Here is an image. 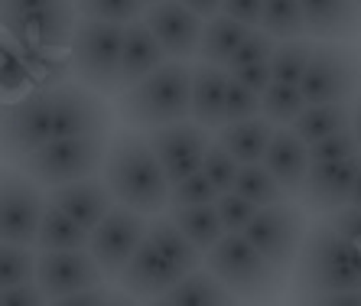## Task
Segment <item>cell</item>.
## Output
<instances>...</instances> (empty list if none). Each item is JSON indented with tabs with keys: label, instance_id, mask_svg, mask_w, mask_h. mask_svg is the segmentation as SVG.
I'll use <instances>...</instances> for the list:
<instances>
[{
	"label": "cell",
	"instance_id": "obj_1",
	"mask_svg": "<svg viewBox=\"0 0 361 306\" xmlns=\"http://www.w3.org/2000/svg\"><path fill=\"white\" fill-rule=\"evenodd\" d=\"M98 173L118 205H127L147 219L157 212H166L169 183L153 157L150 144H147V134L134 128L111 134Z\"/></svg>",
	"mask_w": 361,
	"mask_h": 306
},
{
	"label": "cell",
	"instance_id": "obj_2",
	"mask_svg": "<svg viewBox=\"0 0 361 306\" xmlns=\"http://www.w3.org/2000/svg\"><path fill=\"white\" fill-rule=\"evenodd\" d=\"M352 287H361V245L338 235L326 219L310 225L293 257V293L319 300Z\"/></svg>",
	"mask_w": 361,
	"mask_h": 306
},
{
	"label": "cell",
	"instance_id": "obj_3",
	"mask_svg": "<svg viewBox=\"0 0 361 306\" xmlns=\"http://www.w3.org/2000/svg\"><path fill=\"white\" fill-rule=\"evenodd\" d=\"M114 114L134 130H150L189 118V62L166 59L140 82L121 88Z\"/></svg>",
	"mask_w": 361,
	"mask_h": 306
},
{
	"label": "cell",
	"instance_id": "obj_4",
	"mask_svg": "<svg viewBox=\"0 0 361 306\" xmlns=\"http://www.w3.org/2000/svg\"><path fill=\"white\" fill-rule=\"evenodd\" d=\"M202 267L231 293L244 300L277 297L286 277L244 238L241 231H221V238L202 251Z\"/></svg>",
	"mask_w": 361,
	"mask_h": 306
},
{
	"label": "cell",
	"instance_id": "obj_5",
	"mask_svg": "<svg viewBox=\"0 0 361 306\" xmlns=\"http://www.w3.org/2000/svg\"><path fill=\"white\" fill-rule=\"evenodd\" d=\"M121 33H124V26L118 23L75 17L72 36H68V72L75 75V82L101 94L121 92Z\"/></svg>",
	"mask_w": 361,
	"mask_h": 306
},
{
	"label": "cell",
	"instance_id": "obj_6",
	"mask_svg": "<svg viewBox=\"0 0 361 306\" xmlns=\"http://www.w3.org/2000/svg\"><path fill=\"white\" fill-rule=\"evenodd\" d=\"M75 26L72 0H4L0 30L20 52L30 49H68Z\"/></svg>",
	"mask_w": 361,
	"mask_h": 306
},
{
	"label": "cell",
	"instance_id": "obj_7",
	"mask_svg": "<svg viewBox=\"0 0 361 306\" xmlns=\"http://www.w3.org/2000/svg\"><path fill=\"white\" fill-rule=\"evenodd\" d=\"M361 88V46L355 39H316L300 78L306 104L352 102Z\"/></svg>",
	"mask_w": 361,
	"mask_h": 306
},
{
	"label": "cell",
	"instance_id": "obj_8",
	"mask_svg": "<svg viewBox=\"0 0 361 306\" xmlns=\"http://www.w3.org/2000/svg\"><path fill=\"white\" fill-rule=\"evenodd\" d=\"M104 144L108 137H49L33 153H26L20 160V170L39 183L42 189L72 183L82 176H94L104 160Z\"/></svg>",
	"mask_w": 361,
	"mask_h": 306
},
{
	"label": "cell",
	"instance_id": "obj_9",
	"mask_svg": "<svg viewBox=\"0 0 361 306\" xmlns=\"http://www.w3.org/2000/svg\"><path fill=\"white\" fill-rule=\"evenodd\" d=\"M302 231H306V215H302V209L293 202H286V199H280V202L261 205V209L251 215V221L241 228V235L286 277L290 267H293L296 251H300Z\"/></svg>",
	"mask_w": 361,
	"mask_h": 306
},
{
	"label": "cell",
	"instance_id": "obj_10",
	"mask_svg": "<svg viewBox=\"0 0 361 306\" xmlns=\"http://www.w3.org/2000/svg\"><path fill=\"white\" fill-rule=\"evenodd\" d=\"M114 111L104 94L82 82H59L49 88V134L52 137H108Z\"/></svg>",
	"mask_w": 361,
	"mask_h": 306
},
{
	"label": "cell",
	"instance_id": "obj_11",
	"mask_svg": "<svg viewBox=\"0 0 361 306\" xmlns=\"http://www.w3.org/2000/svg\"><path fill=\"white\" fill-rule=\"evenodd\" d=\"M49 88H30L7 102L0 114V157L20 163L26 153L49 140Z\"/></svg>",
	"mask_w": 361,
	"mask_h": 306
},
{
	"label": "cell",
	"instance_id": "obj_12",
	"mask_svg": "<svg viewBox=\"0 0 361 306\" xmlns=\"http://www.w3.org/2000/svg\"><path fill=\"white\" fill-rule=\"evenodd\" d=\"M143 231H147V215L114 202L108 212L88 228L85 251L94 257L101 274H104L108 281H114L118 271L127 264V257L134 255V247L140 245Z\"/></svg>",
	"mask_w": 361,
	"mask_h": 306
},
{
	"label": "cell",
	"instance_id": "obj_13",
	"mask_svg": "<svg viewBox=\"0 0 361 306\" xmlns=\"http://www.w3.org/2000/svg\"><path fill=\"white\" fill-rule=\"evenodd\" d=\"M46 192L20 166H0V241L33 247Z\"/></svg>",
	"mask_w": 361,
	"mask_h": 306
},
{
	"label": "cell",
	"instance_id": "obj_14",
	"mask_svg": "<svg viewBox=\"0 0 361 306\" xmlns=\"http://www.w3.org/2000/svg\"><path fill=\"white\" fill-rule=\"evenodd\" d=\"M209 140L212 130L195 124L192 118L169 121V124H160V128H150V134H147V144H150L153 157L160 163L166 183H176V179L199 170Z\"/></svg>",
	"mask_w": 361,
	"mask_h": 306
},
{
	"label": "cell",
	"instance_id": "obj_15",
	"mask_svg": "<svg viewBox=\"0 0 361 306\" xmlns=\"http://www.w3.org/2000/svg\"><path fill=\"white\" fill-rule=\"evenodd\" d=\"M33 283L52 303L56 297H66L75 290L101 287L108 283V277L101 274V267L85 247H52V251H36Z\"/></svg>",
	"mask_w": 361,
	"mask_h": 306
},
{
	"label": "cell",
	"instance_id": "obj_16",
	"mask_svg": "<svg viewBox=\"0 0 361 306\" xmlns=\"http://www.w3.org/2000/svg\"><path fill=\"white\" fill-rule=\"evenodd\" d=\"M143 26L160 43L166 59H192L202 33V17L185 10L179 0H157L140 13Z\"/></svg>",
	"mask_w": 361,
	"mask_h": 306
},
{
	"label": "cell",
	"instance_id": "obj_17",
	"mask_svg": "<svg viewBox=\"0 0 361 306\" xmlns=\"http://www.w3.org/2000/svg\"><path fill=\"white\" fill-rule=\"evenodd\" d=\"M179 277H183V274L169 264V257L157 247V241L143 231L140 245L134 247V255L127 257V264L118 271L114 281H118V287L124 290L127 297H150V300H157L163 290H169Z\"/></svg>",
	"mask_w": 361,
	"mask_h": 306
},
{
	"label": "cell",
	"instance_id": "obj_18",
	"mask_svg": "<svg viewBox=\"0 0 361 306\" xmlns=\"http://www.w3.org/2000/svg\"><path fill=\"white\" fill-rule=\"evenodd\" d=\"M358 163H361V153L345 157V160L310 163L300 189H296L300 205L302 209H312V212H332V209L345 205L348 202L352 179H355V173H358Z\"/></svg>",
	"mask_w": 361,
	"mask_h": 306
},
{
	"label": "cell",
	"instance_id": "obj_19",
	"mask_svg": "<svg viewBox=\"0 0 361 306\" xmlns=\"http://www.w3.org/2000/svg\"><path fill=\"white\" fill-rule=\"evenodd\" d=\"M46 202L62 209V212H66L68 219H75L82 228H92L94 221L114 205V199H111L104 179L94 173V176H82V179H72V183L49 186Z\"/></svg>",
	"mask_w": 361,
	"mask_h": 306
},
{
	"label": "cell",
	"instance_id": "obj_20",
	"mask_svg": "<svg viewBox=\"0 0 361 306\" xmlns=\"http://www.w3.org/2000/svg\"><path fill=\"white\" fill-rule=\"evenodd\" d=\"M225 85L228 68L212 62H192L189 66V118L202 128H219L221 111H225Z\"/></svg>",
	"mask_w": 361,
	"mask_h": 306
},
{
	"label": "cell",
	"instance_id": "obj_21",
	"mask_svg": "<svg viewBox=\"0 0 361 306\" xmlns=\"http://www.w3.org/2000/svg\"><path fill=\"white\" fill-rule=\"evenodd\" d=\"M306 36L316 39H355L361 36V7L355 0H300Z\"/></svg>",
	"mask_w": 361,
	"mask_h": 306
},
{
	"label": "cell",
	"instance_id": "obj_22",
	"mask_svg": "<svg viewBox=\"0 0 361 306\" xmlns=\"http://www.w3.org/2000/svg\"><path fill=\"white\" fill-rule=\"evenodd\" d=\"M261 163L267 166L270 176L277 179V186L283 189L286 196H293L296 189H300L302 176H306V166H310L306 140H300L290 128H274Z\"/></svg>",
	"mask_w": 361,
	"mask_h": 306
},
{
	"label": "cell",
	"instance_id": "obj_23",
	"mask_svg": "<svg viewBox=\"0 0 361 306\" xmlns=\"http://www.w3.org/2000/svg\"><path fill=\"white\" fill-rule=\"evenodd\" d=\"M166 56H163L160 43L153 39V33L143 26V20L134 23H124V33H121V66H118V82L121 88L140 82L143 75H150L157 66H163Z\"/></svg>",
	"mask_w": 361,
	"mask_h": 306
},
{
	"label": "cell",
	"instance_id": "obj_24",
	"mask_svg": "<svg viewBox=\"0 0 361 306\" xmlns=\"http://www.w3.org/2000/svg\"><path fill=\"white\" fill-rule=\"evenodd\" d=\"M270 134H274V124H270L264 114H254V118H241V121H225L219 124V140L238 163H261L264 150L270 144Z\"/></svg>",
	"mask_w": 361,
	"mask_h": 306
},
{
	"label": "cell",
	"instance_id": "obj_25",
	"mask_svg": "<svg viewBox=\"0 0 361 306\" xmlns=\"http://www.w3.org/2000/svg\"><path fill=\"white\" fill-rule=\"evenodd\" d=\"M251 30L254 26H244L241 20L228 17V13H215V17L202 20L195 56H199L202 62H212V66H228V59L235 56V49L241 46V39L251 33Z\"/></svg>",
	"mask_w": 361,
	"mask_h": 306
},
{
	"label": "cell",
	"instance_id": "obj_26",
	"mask_svg": "<svg viewBox=\"0 0 361 306\" xmlns=\"http://www.w3.org/2000/svg\"><path fill=\"white\" fill-rule=\"evenodd\" d=\"M157 300L166 306H212V303H228L231 293L205 267H195V271L183 274L169 290H163Z\"/></svg>",
	"mask_w": 361,
	"mask_h": 306
},
{
	"label": "cell",
	"instance_id": "obj_27",
	"mask_svg": "<svg viewBox=\"0 0 361 306\" xmlns=\"http://www.w3.org/2000/svg\"><path fill=\"white\" fill-rule=\"evenodd\" d=\"M348 121H352V102H326V104H306L293 118L290 130H293L300 140L312 144V140H319V137L332 134L338 128H348Z\"/></svg>",
	"mask_w": 361,
	"mask_h": 306
},
{
	"label": "cell",
	"instance_id": "obj_28",
	"mask_svg": "<svg viewBox=\"0 0 361 306\" xmlns=\"http://www.w3.org/2000/svg\"><path fill=\"white\" fill-rule=\"evenodd\" d=\"M88 241V228H82L75 219H68L62 209L52 202L42 205L39 225H36L33 251H52V247H85Z\"/></svg>",
	"mask_w": 361,
	"mask_h": 306
},
{
	"label": "cell",
	"instance_id": "obj_29",
	"mask_svg": "<svg viewBox=\"0 0 361 306\" xmlns=\"http://www.w3.org/2000/svg\"><path fill=\"white\" fill-rule=\"evenodd\" d=\"M169 219L176 221V228L183 231L185 238L192 241L199 251L212 247L221 238V221L215 212V202H202V205H173L169 209Z\"/></svg>",
	"mask_w": 361,
	"mask_h": 306
},
{
	"label": "cell",
	"instance_id": "obj_30",
	"mask_svg": "<svg viewBox=\"0 0 361 306\" xmlns=\"http://www.w3.org/2000/svg\"><path fill=\"white\" fill-rule=\"evenodd\" d=\"M312 43L306 36H296V39H277L274 52H270V78L274 82H286V85H300L302 72H306V62H310Z\"/></svg>",
	"mask_w": 361,
	"mask_h": 306
},
{
	"label": "cell",
	"instance_id": "obj_31",
	"mask_svg": "<svg viewBox=\"0 0 361 306\" xmlns=\"http://www.w3.org/2000/svg\"><path fill=\"white\" fill-rule=\"evenodd\" d=\"M231 192H238L241 199L254 202L257 209L286 199V192L277 186V179L270 176L264 163H241L235 173V183H231Z\"/></svg>",
	"mask_w": 361,
	"mask_h": 306
},
{
	"label": "cell",
	"instance_id": "obj_32",
	"mask_svg": "<svg viewBox=\"0 0 361 306\" xmlns=\"http://www.w3.org/2000/svg\"><path fill=\"white\" fill-rule=\"evenodd\" d=\"M257 26H261L267 36H274V39L306 36V20H302L300 0H264Z\"/></svg>",
	"mask_w": 361,
	"mask_h": 306
},
{
	"label": "cell",
	"instance_id": "obj_33",
	"mask_svg": "<svg viewBox=\"0 0 361 306\" xmlns=\"http://www.w3.org/2000/svg\"><path fill=\"white\" fill-rule=\"evenodd\" d=\"M306 108L300 85H286V82H270L261 92V114L274 128H290L293 118Z\"/></svg>",
	"mask_w": 361,
	"mask_h": 306
},
{
	"label": "cell",
	"instance_id": "obj_34",
	"mask_svg": "<svg viewBox=\"0 0 361 306\" xmlns=\"http://www.w3.org/2000/svg\"><path fill=\"white\" fill-rule=\"evenodd\" d=\"M30 88H33V78H30L23 52L0 30V102H13Z\"/></svg>",
	"mask_w": 361,
	"mask_h": 306
},
{
	"label": "cell",
	"instance_id": "obj_35",
	"mask_svg": "<svg viewBox=\"0 0 361 306\" xmlns=\"http://www.w3.org/2000/svg\"><path fill=\"white\" fill-rule=\"evenodd\" d=\"M75 4V17L101 20V23H134L140 20L143 4L140 0H72Z\"/></svg>",
	"mask_w": 361,
	"mask_h": 306
},
{
	"label": "cell",
	"instance_id": "obj_36",
	"mask_svg": "<svg viewBox=\"0 0 361 306\" xmlns=\"http://www.w3.org/2000/svg\"><path fill=\"white\" fill-rule=\"evenodd\" d=\"M33 267H36V251L30 245L0 241V287L33 281Z\"/></svg>",
	"mask_w": 361,
	"mask_h": 306
},
{
	"label": "cell",
	"instance_id": "obj_37",
	"mask_svg": "<svg viewBox=\"0 0 361 306\" xmlns=\"http://www.w3.org/2000/svg\"><path fill=\"white\" fill-rule=\"evenodd\" d=\"M238 166H241V163H238L235 157H231V153L219 144V140H209L205 153H202V166H199V170L205 173V179H209L219 192H228V189H231Z\"/></svg>",
	"mask_w": 361,
	"mask_h": 306
},
{
	"label": "cell",
	"instance_id": "obj_38",
	"mask_svg": "<svg viewBox=\"0 0 361 306\" xmlns=\"http://www.w3.org/2000/svg\"><path fill=\"white\" fill-rule=\"evenodd\" d=\"M215 199H219V189L205 179V173L195 170L189 176L176 179V183H169L166 209H173V205H202V202H215Z\"/></svg>",
	"mask_w": 361,
	"mask_h": 306
},
{
	"label": "cell",
	"instance_id": "obj_39",
	"mask_svg": "<svg viewBox=\"0 0 361 306\" xmlns=\"http://www.w3.org/2000/svg\"><path fill=\"white\" fill-rule=\"evenodd\" d=\"M306 153H310V163H326V160L355 157V153H361V147H358V140H355L352 128H338V130H332V134L306 144Z\"/></svg>",
	"mask_w": 361,
	"mask_h": 306
},
{
	"label": "cell",
	"instance_id": "obj_40",
	"mask_svg": "<svg viewBox=\"0 0 361 306\" xmlns=\"http://www.w3.org/2000/svg\"><path fill=\"white\" fill-rule=\"evenodd\" d=\"M261 114V94L251 92L247 85H241L231 72H228V85H225V111L221 118L225 121H241V118H254ZM221 121V124H225Z\"/></svg>",
	"mask_w": 361,
	"mask_h": 306
},
{
	"label": "cell",
	"instance_id": "obj_41",
	"mask_svg": "<svg viewBox=\"0 0 361 306\" xmlns=\"http://www.w3.org/2000/svg\"><path fill=\"white\" fill-rule=\"evenodd\" d=\"M274 36H267L261 30V26H254L251 33L241 39V46L235 49V56L228 59V72H235V68H241V66H254V62H267L270 59V52H274Z\"/></svg>",
	"mask_w": 361,
	"mask_h": 306
},
{
	"label": "cell",
	"instance_id": "obj_42",
	"mask_svg": "<svg viewBox=\"0 0 361 306\" xmlns=\"http://www.w3.org/2000/svg\"><path fill=\"white\" fill-rule=\"evenodd\" d=\"M215 212H219V221L225 231H241L251 221V215L257 212V205L228 189V192H219V199H215Z\"/></svg>",
	"mask_w": 361,
	"mask_h": 306
},
{
	"label": "cell",
	"instance_id": "obj_43",
	"mask_svg": "<svg viewBox=\"0 0 361 306\" xmlns=\"http://www.w3.org/2000/svg\"><path fill=\"white\" fill-rule=\"evenodd\" d=\"M329 225L338 231V235H345L348 241H355V245H361V205H338V209H332L329 212Z\"/></svg>",
	"mask_w": 361,
	"mask_h": 306
},
{
	"label": "cell",
	"instance_id": "obj_44",
	"mask_svg": "<svg viewBox=\"0 0 361 306\" xmlns=\"http://www.w3.org/2000/svg\"><path fill=\"white\" fill-rule=\"evenodd\" d=\"M36 303H46V297H42V290L33 281L0 287V306H36Z\"/></svg>",
	"mask_w": 361,
	"mask_h": 306
},
{
	"label": "cell",
	"instance_id": "obj_45",
	"mask_svg": "<svg viewBox=\"0 0 361 306\" xmlns=\"http://www.w3.org/2000/svg\"><path fill=\"white\" fill-rule=\"evenodd\" d=\"M121 293L108 290L104 283L101 287H85V290H75V293H66V297H56L52 303L56 306H94V303H111V300H118Z\"/></svg>",
	"mask_w": 361,
	"mask_h": 306
},
{
	"label": "cell",
	"instance_id": "obj_46",
	"mask_svg": "<svg viewBox=\"0 0 361 306\" xmlns=\"http://www.w3.org/2000/svg\"><path fill=\"white\" fill-rule=\"evenodd\" d=\"M261 4L264 0H221L219 13H228V17L241 20L244 26H257V20H261Z\"/></svg>",
	"mask_w": 361,
	"mask_h": 306
},
{
	"label": "cell",
	"instance_id": "obj_47",
	"mask_svg": "<svg viewBox=\"0 0 361 306\" xmlns=\"http://www.w3.org/2000/svg\"><path fill=\"white\" fill-rule=\"evenodd\" d=\"M231 75H235L238 82H241V85L251 88V92H257V94H261L264 88L270 85V82H274V78H270V66H267V62H254V66H241V68H235Z\"/></svg>",
	"mask_w": 361,
	"mask_h": 306
},
{
	"label": "cell",
	"instance_id": "obj_48",
	"mask_svg": "<svg viewBox=\"0 0 361 306\" xmlns=\"http://www.w3.org/2000/svg\"><path fill=\"white\" fill-rule=\"evenodd\" d=\"M316 303H336V306H361V287L352 290H338V293H326Z\"/></svg>",
	"mask_w": 361,
	"mask_h": 306
},
{
	"label": "cell",
	"instance_id": "obj_49",
	"mask_svg": "<svg viewBox=\"0 0 361 306\" xmlns=\"http://www.w3.org/2000/svg\"><path fill=\"white\" fill-rule=\"evenodd\" d=\"M185 10H192L195 17H202V20H209V17H215L221 10V0H179Z\"/></svg>",
	"mask_w": 361,
	"mask_h": 306
},
{
	"label": "cell",
	"instance_id": "obj_50",
	"mask_svg": "<svg viewBox=\"0 0 361 306\" xmlns=\"http://www.w3.org/2000/svg\"><path fill=\"white\" fill-rule=\"evenodd\" d=\"M348 128H352L355 140H358V147H361V88L355 92V98H352V121H348Z\"/></svg>",
	"mask_w": 361,
	"mask_h": 306
},
{
	"label": "cell",
	"instance_id": "obj_51",
	"mask_svg": "<svg viewBox=\"0 0 361 306\" xmlns=\"http://www.w3.org/2000/svg\"><path fill=\"white\" fill-rule=\"evenodd\" d=\"M348 205H361V163H358V173L352 179V189H348Z\"/></svg>",
	"mask_w": 361,
	"mask_h": 306
},
{
	"label": "cell",
	"instance_id": "obj_52",
	"mask_svg": "<svg viewBox=\"0 0 361 306\" xmlns=\"http://www.w3.org/2000/svg\"><path fill=\"white\" fill-rule=\"evenodd\" d=\"M140 4H143V7H150V4H157V0H140Z\"/></svg>",
	"mask_w": 361,
	"mask_h": 306
},
{
	"label": "cell",
	"instance_id": "obj_53",
	"mask_svg": "<svg viewBox=\"0 0 361 306\" xmlns=\"http://www.w3.org/2000/svg\"><path fill=\"white\" fill-rule=\"evenodd\" d=\"M355 4H358V7H361V0H355Z\"/></svg>",
	"mask_w": 361,
	"mask_h": 306
},
{
	"label": "cell",
	"instance_id": "obj_54",
	"mask_svg": "<svg viewBox=\"0 0 361 306\" xmlns=\"http://www.w3.org/2000/svg\"><path fill=\"white\" fill-rule=\"evenodd\" d=\"M0 7H4V0H0Z\"/></svg>",
	"mask_w": 361,
	"mask_h": 306
}]
</instances>
